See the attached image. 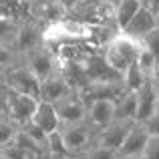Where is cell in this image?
<instances>
[{"instance_id":"1","label":"cell","mask_w":159,"mask_h":159,"mask_svg":"<svg viewBox=\"0 0 159 159\" xmlns=\"http://www.w3.org/2000/svg\"><path fill=\"white\" fill-rule=\"evenodd\" d=\"M103 57L107 58V62L119 73H125L133 62L139 58L141 52V40L129 36L127 32H117L111 40L101 48Z\"/></svg>"},{"instance_id":"2","label":"cell","mask_w":159,"mask_h":159,"mask_svg":"<svg viewBox=\"0 0 159 159\" xmlns=\"http://www.w3.org/2000/svg\"><path fill=\"white\" fill-rule=\"evenodd\" d=\"M39 101L40 99L18 93V91L8 89V87L2 85V113L8 115L14 123H18L20 127L32 121L36 107H39Z\"/></svg>"},{"instance_id":"3","label":"cell","mask_w":159,"mask_h":159,"mask_svg":"<svg viewBox=\"0 0 159 159\" xmlns=\"http://www.w3.org/2000/svg\"><path fill=\"white\" fill-rule=\"evenodd\" d=\"M2 85L8 87V89L18 91V93H24V95L40 99L43 81L36 77V73L24 61H20V62H16L14 66L2 70Z\"/></svg>"},{"instance_id":"4","label":"cell","mask_w":159,"mask_h":159,"mask_svg":"<svg viewBox=\"0 0 159 159\" xmlns=\"http://www.w3.org/2000/svg\"><path fill=\"white\" fill-rule=\"evenodd\" d=\"M62 139L65 145L69 149L70 155L79 157L95 143V137H97V129L87 121H79V123H70V125H62L61 127Z\"/></svg>"},{"instance_id":"5","label":"cell","mask_w":159,"mask_h":159,"mask_svg":"<svg viewBox=\"0 0 159 159\" xmlns=\"http://www.w3.org/2000/svg\"><path fill=\"white\" fill-rule=\"evenodd\" d=\"M44 44V24L34 18H24L18 24V34H16L14 51L22 57L32 52L34 48Z\"/></svg>"},{"instance_id":"6","label":"cell","mask_w":159,"mask_h":159,"mask_svg":"<svg viewBox=\"0 0 159 159\" xmlns=\"http://www.w3.org/2000/svg\"><path fill=\"white\" fill-rule=\"evenodd\" d=\"M24 62L34 70L36 77H39L40 81L48 79L52 73H57V70H58L57 51H54V47H51V44H47V43H44L43 47L34 48L32 52H28L26 57H24Z\"/></svg>"},{"instance_id":"7","label":"cell","mask_w":159,"mask_h":159,"mask_svg":"<svg viewBox=\"0 0 159 159\" xmlns=\"http://www.w3.org/2000/svg\"><path fill=\"white\" fill-rule=\"evenodd\" d=\"M133 125H135V121L115 119L111 125H107V127H103V129H99V131H97V137H95V145H101V147L113 149V151L119 153Z\"/></svg>"},{"instance_id":"8","label":"cell","mask_w":159,"mask_h":159,"mask_svg":"<svg viewBox=\"0 0 159 159\" xmlns=\"http://www.w3.org/2000/svg\"><path fill=\"white\" fill-rule=\"evenodd\" d=\"M58 113V119H61L62 125H70V123H79V121H87V115H89V105L87 101L81 97L79 91L70 93L69 97H65L62 101L54 103Z\"/></svg>"},{"instance_id":"9","label":"cell","mask_w":159,"mask_h":159,"mask_svg":"<svg viewBox=\"0 0 159 159\" xmlns=\"http://www.w3.org/2000/svg\"><path fill=\"white\" fill-rule=\"evenodd\" d=\"M81 97L87 101V105L93 101H99V99H111V101H117L121 99L125 93H127V87H125V81L119 79V81H99V83H89L83 91H79Z\"/></svg>"},{"instance_id":"10","label":"cell","mask_w":159,"mask_h":159,"mask_svg":"<svg viewBox=\"0 0 159 159\" xmlns=\"http://www.w3.org/2000/svg\"><path fill=\"white\" fill-rule=\"evenodd\" d=\"M159 111V89L157 83L147 79L137 91V121H147Z\"/></svg>"},{"instance_id":"11","label":"cell","mask_w":159,"mask_h":159,"mask_svg":"<svg viewBox=\"0 0 159 159\" xmlns=\"http://www.w3.org/2000/svg\"><path fill=\"white\" fill-rule=\"evenodd\" d=\"M70 93H75V89L70 87V83L65 79L62 70L58 69L57 73H52L48 79L43 81V89H40V101L48 103H58L65 97H69Z\"/></svg>"},{"instance_id":"12","label":"cell","mask_w":159,"mask_h":159,"mask_svg":"<svg viewBox=\"0 0 159 159\" xmlns=\"http://www.w3.org/2000/svg\"><path fill=\"white\" fill-rule=\"evenodd\" d=\"M149 139H151V131H149L147 123L145 121H135V125L131 127L123 147H121L119 155H139V153L145 151Z\"/></svg>"},{"instance_id":"13","label":"cell","mask_w":159,"mask_h":159,"mask_svg":"<svg viewBox=\"0 0 159 159\" xmlns=\"http://www.w3.org/2000/svg\"><path fill=\"white\" fill-rule=\"evenodd\" d=\"M89 123L95 129H103L107 125H111L117 119V105L111 99H99V101L89 103V115H87Z\"/></svg>"},{"instance_id":"14","label":"cell","mask_w":159,"mask_h":159,"mask_svg":"<svg viewBox=\"0 0 159 159\" xmlns=\"http://www.w3.org/2000/svg\"><path fill=\"white\" fill-rule=\"evenodd\" d=\"M66 16V10L58 0H30V18L43 24H51Z\"/></svg>"},{"instance_id":"15","label":"cell","mask_w":159,"mask_h":159,"mask_svg":"<svg viewBox=\"0 0 159 159\" xmlns=\"http://www.w3.org/2000/svg\"><path fill=\"white\" fill-rule=\"evenodd\" d=\"M157 26H159L157 24V14L153 10H149L147 6H143L135 16H133V20L127 24V28H125L123 32H127L129 36L141 40L145 34H149V32H151L153 28H157Z\"/></svg>"},{"instance_id":"16","label":"cell","mask_w":159,"mask_h":159,"mask_svg":"<svg viewBox=\"0 0 159 159\" xmlns=\"http://www.w3.org/2000/svg\"><path fill=\"white\" fill-rule=\"evenodd\" d=\"M32 123L39 125L48 135L62 127L61 119H58V113H57V107H54V103H48V101H39L36 113H34V117H32Z\"/></svg>"},{"instance_id":"17","label":"cell","mask_w":159,"mask_h":159,"mask_svg":"<svg viewBox=\"0 0 159 159\" xmlns=\"http://www.w3.org/2000/svg\"><path fill=\"white\" fill-rule=\"evenodd\" d=\"M143 8V2L141 0H123L119 6L115 8V22L119 26V30H125L127 24L133 20V16Z\"/></svg>"},{"instance_id":"18","label":"cell","mask_w":159,"mask_h":159,"mask_svg":"<svg viewBox=\"0 0 159 159\" xmlns=\"http://www.w3.org/2000/svg\"><path fill=\"white\" fill-rule=\"evenodd\" d=\"M117 105V119L137 121V91H127L121 99L115 101Z\"/></svg>"},{"instance_id":"19","label":"cell","mask_w":159,"mask_h":159,"mask_svg":"<svg viewBox=\"0 0 159 159\" xmlns=\"http://www.w3.org/2000/svg\"><path fill=\"white\" fill-rule=\"evenodd\" d=\"M18 133H20V125L14 123L8 115L2 113V117H0V149L8 147V145H14Z\"/></svg>"},{"instance_id":"20","label":"cell","mask_w":159,"mask_h":159,"mask_svg":"<svg viewBox=\"0 0 159 159\" xmlns=\"http://www.w3.org/2000/svg\"><path fill=\"white\" fill-rule=\"evenodd\" d=\"M123 81H125L127 91H139L141 87L145 85L147 77L143 75V70L139 69V65H137V61H135V62H133V65L123 73Z\"/></svg>"},{"instance_id":"21","label":"cell","mask_w":159,"mask_h":159,"mask_svg":"<svg viewBox=\"0 0 159 159\" xmlns=\"http://www.w3.org/2000/svg\"><path fill=\"white\" fill-rule=\"evenodd\" d=\"M0 159H44V157L14 143V145H8V147L0 149Z\"/></svg>"},{"instance_id":"22","label":"cell","mask_w":159,"mask_h":159,"mask_svg":"<svg viewBox=\"0 0 159 159\" xmlns=\"http://www.w3.org/2000/svg\"><path fill=\"white\" fill-rule=\"evenodd\" d=\"M48 155H51V157L70 155V153H69V149H66V145H65V139H62L61 129L48 135Z\"/></svg>"},{"instance_id":"23","label":"cell","mask_w":159,"mask_h":159,"mask_svg":"<svg viewBox=\"0 0 159 159\" xmlns=\"http://www.w3.org/2000/svg\"><path fill=\"white\" fill-rule=\"evenodd\" d=\"M79 159H119V153L113 149L101 147V145H91L83 155H79Z\"/></svg>"},{"instance_id":"24","label":"cell","mask_w":159,"mask_h":159,"mask_svg":"<svg viewBox=\"0 0 159 159\" xmlns=\"http://www.w3.org/2000/svg\"><path fill=\"white\" fill-rule=\"evenodd\" d=\"M141 44H143V48H147L149 52L155 54L157 61H159V26L153 28L149 34H145L143 39H141Z\"/></svg>"},{"instance_id":"25","label":"cell","mask_w":159,"mask_h":159,"mask_svg":"<svg viewBox=\"0 0 159 159\" xmlns=\"http://www.w3.org/2000/svg\"><path fill=\"white\" fill-rule=\"evenodd\" d=\"M143 157L145 159H159V137L151 135V139H149L147 147L143 151Z\"/></svg>"},{"instance_id":"26","label":"cell","mask_w":159,"mask_h":159,"mask_svg":"<svg viewBox=\"0 0 159 159\" xmlns=\"http://www.w3.org/2000/svg\"><path fill=\"white\" fill-rule=\"evenodd\" d=\"M145 123H147V127H149V131H151V135L159 137V111L151 117V119L145 121Z\"/></svg>"},{"instance_id":"27","label":"cell","mask_w":159,"mask_h":159,"mask_svg":"<svg viewBox=\"0 0 159 159\" xmlns=\"http://www.w3.org/2000/svg\"><path fill=\"white\" fill-rule=\"evenodd\" d=\"M58 2L62 4V8H65L66 14H69V12H73L77 6H81V4L85 2V0H58Z\"/></svg>"},{"instance_id":"28","label":"cell","mask_w":159,"mask_h":159,"mask_svg":"<svg viewBox=\"0 0 159 159\" xmlns=\"http://www.w3.org/2000/svg\"><path fill=\"white\" fill-rule=\"evenodd\" d=\"M141 2H143V6H147L149 10H153L155 14L159 12V0H141Z\"/></svg>"},{"instance_id":"29","label":"cell","mask_w":159,"mask_h":159,"mask_svg":"<svg viewBox=\"0 0 159 159\" xmlns=\"http://www.w3.org/2000/svg\"><path fill=\"white\" fill-rule=\"evenodd\" d=\"M121 159H145L143 153H139V155H121Z\"/></svg>"},{"instance_id":"30","label":"cell","mask_w":159,"mask_h":159,"mask_svg":"<svg viewBox=\"0 0 159 159\" xmlns=\"http://www.w3.org/2000/svg\"><path fill=\"white\" fill-rule=\"evenodd\" d=\"M51 159H79V157H75V155H62V157H51Z\"/></svg>"},{"instance_id":"31","label":"cell","mask_w":159,"mask_h":159,"mask_svg":"<svg viewBox=\"0 0 159 159\" xmlns=\"http://www.w3.org/2000/svg\"><path fill=\"white\" fill-rule=\"evenodd\" d=\"M109 2H111V4H113V6H115V8H117V6H119V4H121V2H123V0H109Z\"/></svg>"},{"instance_id":"32","label":"cell","mask_w":159,"mask_h":159,"mask_svg":"<svg viewBox=\"0 0 159 159\" xmlns=\"http://www.w3.org/2000/svg\"><path fill=\"white\" fill-rule=\"evenodd\" d=\"M157 24H159V12H157Z\"/></svg>"},{"instance_id":"33","label":"cell","mask_w":159,"mask_h":159,"mask_svg":"<svg viewBox=\"0 0 159 159\" xmlns=\"http://www.w3.org/2000/svg\"><path fill=\"white\" fill-rule=\"evenodd\" d=\"M157 89H159V83H157Z\"/></svg>"},{"instance_id":"34","label":"cell","mask_w":159,"mask_h":159,"mask_svg":"<svg viewBox=\"0 0 159 159\" xmlns=\"http://www.w3.org/2000/svg\"><path fill=\"white\" fill-rule=\"evenodd\" d=\"M119 159H121V155H119Z\"/></svg>"}]
</instances>
